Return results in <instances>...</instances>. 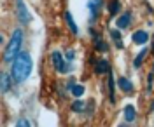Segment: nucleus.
<instances>
[{
  "label": "nucleus",
  "instance_id": "5701e85b",
  "mask_svg": "<svg viewBox=\"0 0 154 127\" xmlns=\"http://www.w3.org/2000/svg\"><path fill=\"white\" fill-rule=\"evenodd\" d=\"M152 52H154V35H152Z\"/></svg>",
  "mask_w": 154,
  "mask_h": 127
},
{
  "label": "nucleus",
  "instance_id": "dca6fc26",
  "mask_svg": "<svg viewBox=\"0 0 154 127\" xmlns=\"http://www.w3.org/2000/svg\"><path fill=\"white\" fill-rule=\"evenodd\" d=\"M147 56V49H144L140 54H137V58L133 59V66L135 68H140L142 66V63H144V58Z\"/></svg>",
  "mask_w": 154,
  "mask_h": 127
},
{
  "label": "nucleus",
  "instance_id": "412c9836",
  "mask_svg": "<svg viewBox=\"0 0 154 127\" xmlns=\"http://www.w3.org/2000/svg\"><path fill=\"white\" fill-rule=\"evenodd\" d=\"M16 126H18V127H28L30 122L26 120V118H19L18 122H16Z\"/></svg>",
  "mask_w": 154,
  "mask_h": 127
},
{
  "label": "nucleus",
  "instance_id": "f257e3e1",
  "mask_svg": "<svg viewBox=\"0 0 154 127\" xmlns=\"http://www.w3.org/2000/svg\"><path fill=\"white\" fill-rule=\"evenodd\" d=\"M32 73V58L28 52H19L16 59L12 61L11 75L16 82H25Z\"/></svg>",
  "mask_w": 154,
  "mask_h": 127
},
{
  "label": "nucleus",
  "instance_id": "39448f33",
  "mask_svg": "<svg viewBox=\"0 0 154 127\" xmlns=\"http://www.w3.org/2000/svg\"><path fill=\"white\" fill-rule=\"evenodd\" d=\"M102 5H103V0H89L88 2V9H89V14H91V21H95L98 18Z\"/></svg>",
  "mask_w": 154,
  "mask_h": 127
},
{
  "label": "nucleus",
  "instance_id": "9b49d317",
  "mask_svg": "<svg viewBox=\"0 0 154 127\" xmlns=\"http://www.w3.org/2000/svg\"><path fill=\"white\" fill-rule=\"evenodd\" d=\"M123 111H125V120L126 122H133L135 118H137V111H135L133 105H126Z\"/></svg>",
  "mask_w": 154,
  "mask_h": 127
},
{
  "label": "nucleus",
  "instance_id": "f03ea898",
  "mask_svg": "<svg viewBox=\"0 0 154 127\" xmlns=\"http://www.w3.org/2000/svg\"><path fill=\"white\" fill-rule=\"evenodd\" d=\"M21 44H23V31H21V30H14L12 35H11L9 44H7V47L4 51V61L12 63V61L16 59V56L19 54Z\"/></svg>",
  "mask_w": 154,
  "mask_h": 127
},
{
  "label": "nucleus",
  "instance_id": "6e6552de",
  "mask_svg": "<svg viewBox=\"0 0 154 127\" xmlns=\"http://www.w3.org/2000/svg\"><path fill=\"white\" fill-rule=\"evenodd\" d=\"M117 85H119V89H121L123 92H126V94H131V92H133V84L125 77H121L117 80Z\"/></svg>",
  "mask_w": 154,
  "mask_h": 127
},
{
  "label": "nucleus",
  "instance_id": "9d476101",
  "mask_svg": "<svg viewBox=\"0 0 154 127\" xmlns=\"http://www.w3.org/2000/svg\"><path fill=\"white\" fill-rule=\"evenodd\" d=\"M65 21H67L70 31H72L74 35H79V28H77L75 21H74V16H72V12H70V10H67V12H65Z\"/></svg>",
  "mask_w": 154,
  "mask_h": 127
},
{
  "label": "nucleus",
  "instance_id": "aec40b11",
  "mask_svg": "<svg viewBox=\"0 0 154 127\" xmlns=\"http://www.w3.org/2000/svg\"><path fill=\"white\" fill-rule=\"evenodd\" d=\"M147 91L151 92V89H152V82H154V73H149V77H147Z\"/></svg>",
  "mask_w": 154,
  "mask_h": 127
},
{
  "label": "nucleus",
  "instance_id": "7ed1b4c3",
  "mask_svg": "<svg viewBox=\"0 0 154 127\" xmlns=\"http://www.w3.org/2000/svg\"><path fill=\"white\" fill-rule=\"evenodd\" d=\"M51 61H53V65H54V70H58L60 73H67L68 71V65L63 61V56H61L58 51H54V52L51 54Z\"/></svg>",
  "mask_w": 154,
  "mask_h": 127
},
{
  "label": "nucleus",
  "instance_id": "1a4fd4ad",
  "mask_svg": "<svg viewBox=\"0 0 154 127\" xmlns=\"http://www.w3.org/2000/svg\"><path fill=\"white\" fill-rule=\"evenodd\" d=\"M95 71L98 73V75H102V73H109V71H110V65H109V61H105V59L96 61Z\"/></svg>",
  "mask_w": 154,
  "mask_h": 127
},
{
  "label": "nucleus",
  "instance_id": "ddd939ff",
  "mask_svg": "<svg viewBox=\"0 0 154 127\" xmlns=\"http://www.w3.org/2000/svg\"><path fill=\"white\" fill-rule=\"evenodd\" d=\"M93 40H95V47L100 51V52H105V51L109 49V45L103 42V39H102L100 35H95V37H93Z\"/></svg>",
  "mask_w": 154,
  "mask_h": 127
},
{
  "label": "nucleus",
  "instance_id": "4468645a",
  "mask_svg": "<svg viewBox=\"0 0 154 127\" xmlns=\"http://www.w3.org/2000/svg\"><path fill=\"white\" fill-rule=\"evenodd\" d=\"M110 37L114 39V44L117 49H123V39H121V33L119 30H110Z\"/></svg>",
  "mask_w": 154,
  "mask_h": 127
},
{
  "label": "nucleus",
  "instance_id": "a211bd4d",
  "mask_svg": "<svg viewBox=\"0 0 154 127\" xmlns=\"http://www.w3.org/2000/svg\"><path fill=\"white\" fill-rule=\"evenodd\" d=\"M121 9V4H119V0H112V4L109 5V12H110V16H116L117 12Z\"/></svg>",
  "mask_w": 154,
  "mask_h": 127
},
{
  "label": "nucleus",
  "instance_id": "423d86ee",
  "mask_svg": "<svg viewBox=\"0 0 154 127\" xmlns=\"http://www.w3.org/2000/svg\"><path fill=\"white\" fill-rule=\"evenodd\" d=\"M131 40H133L137 45H144L149 42V33L144 31V30H138V31H135L133 35H131Z\"/></svg>",
  "mask_w": 154,
  "mask_h": 127
},
{
  "label": "nucleus",
  "instance_id": "0eeeda50",
  "mask_svg": "<svg viewBox=\"0 0 154 127\" xmlns=\"http://www.w3.org/2000/svg\"><path fill=\"white\" fill-rule=\"evenodd\" d=\"M130 23H131V14L130 12H125V14H121L119 18H117V21H116V26L119 30H125L130 26Z\"/></svg>",
  "mask_w": 154,
  "mask_h": 127
},
{
  "label": "nucleus",
  "instance_id": "6ab92c4d",
  "mask_svg": "<svg viewBox=\"0 0 154 127\" xmlns=\"http://www.w3.org/2000/svg\"><path fill=\"white\" fill-rule=\"evenodd\" d=\"M72 110L77 111V113H79V111H82V110H84V103H82V101H75V103L72 105Z\"/></svg>",
  "mask_w": 154,
  "mask_h": 127
},
{
  "label": "nucleus",
  "instance_id": "f3484780",
  "mask_svg": "<svg viewBox=\"0 0 154 127\" xmlns=\"http://www.w3.org/2000/svg\"><path fill=\"white\" fill-rule=\"evenodd\" d=\"M11 87V80H9V75L7 73H2V85H0V89H2V92H7Z\"/></svg>",
  "mask_w": 154,
  "mask_h": 127
},
{
  "label": "nucleus",
  "instance_id": "4be33fe9",
  "mask_svg": "<svg viewBox=\"0 0 154 127\" xmlns=\"http://www.w3.org/2000/svg\"><path fill=\"white\" fill-rule=\"evenodd\" d=\"M74 54H75L74 51H68V52H67V59H68V61H74V58H75Z\"/></svg>",
  "mask_w": 154,
  "mask_h": 127
},
{
  "label": "nucleus",
  "instance_id": "f8f14e48",
  "mask_svg": "<svg viewBox=\"0 0 154 127\" xmlns=\"http://www.w3.org/2000/svg\"><path fill=\"white\" fill-rule=\"evenodd\" d=\"M68 91H70L75 98H79V96H82V94H84V87H82V85H79V84H74V82H70Z\"/></svg>",
  "mask_w": 154,
  "mask_h": 127
},
{
  "label": "nucleus",
  "instance_id": "2eb2a0df",
  "mask_svg": "<svg viewBox=\"0 0 154 127\" xmlns=\"http://www.w3.org/2000/svg\"><path fill=\"white\" fill-rule=\"evenodd\" d=\"M109 99L110 103L116 101V96H114V77H112V70L109 71Z\"/></svg>",
  "mask_w": 154,
  "mask_h": 127
},
{
  "label": "nucleus",
  "instance_id": "20e7f679",
  "mask_svg": "<svg viewBox=\"0 0 154 127\" xmlns=\"http://www.w3.org/2000/svg\"><path fill=\"white\" fill-rule=\"evenodd\" d=\"M18 16H19V21H21L23 25H26V23L32 21L30 10L26 9V5H25V2H23V0H18Z\"/></svg>",
  "mask_w": 154,
  "mask_h": 127
}]
</instances>
